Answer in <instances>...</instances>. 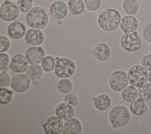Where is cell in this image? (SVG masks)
<instances>
[{
    "label": "cell",
    "mask_w": 151,
    "mask_h": 134,
    "mask_svg": "<svg viewBox=\"0 0 151 134\" xmlns=\"http://www.w3.org/2000/svg\"><path fill=\"white\" fill-rule=\"evenodd\" d=\"M120 12L113 8H103L98 15L97 21L99 27L103 31L111 32L116 30L122 19Z\"/></svg>",
    "instance_id": "cell-1"
},
{
    "label": "cell",
    "mask_w": 151,
    "mask_h": 134,
    "mask_svg": "<svg viewBox=\"0 0 151 134\" xmlns=\"http://www.w3.org/2000/svg\"><path fill=\"white\" fill-rule=\"evenodd\" d=\"M49 19V10L41 6H33L25 15L27 25L32 28H44L48 24Z\"/></svg>",
    "instance_id": "cell-2"
},
{
    "label": "cell",
    "mask_w": 151,
    "mask_h": 134,
    "mask_svg": "<svg viewBox=\"0 0 151 134\" xmlns=\"http://www.w3.org/2000/svg\"><path fill=\"white\" fill-rule=\"evenodd\" d=\"M108 119L112 128L116 129L123 128L130 121V111L124 105H116L110 110Z\"/></svg>",
    "instance_id": "cell-3"
},
{
    "label": "cell",
    "mask_w": 151,
    "mask_h": 134,
    "mask_svg": "<svg viewBox=\"0 0 151 134\" xmlns=\"http://www.w3.org/2000/svg\"><path fill=\"white\" fill-rule=\"evenodd\" d=\"M55 59L54 71L58 77L69 78L74 74L76 70V64L74 60L65 57H57Z\"/></svg>",
    "instance_id": "cell-4"
},
{
    "label": "cell",
    "mask_w": 151,
    "mask_h": 134,
    "mask_svg": "<svg viewBox=\"0 0 151 134\" xmlns=\"http://www.w3.org/2000/svg\"><path fill=\"white\" fill-rule=\"evenodd\" d=\"M127 74L129 84L137 88L148 81L149 71L141 64L133 65L128 69Z\"/></svg>",
    "instance_id": "cell-5"
},
{
    "label": "cell",
    "mask_w": 151,
    "mask_h": 134,
    "mask_svg": "<svg viewBox=\"0 0 151 134\" xmlns=\"http://www.w3.org/2000/svg\"><path fill=\"white\" fill-rule=\"evenodd\" d=\"M121 47L126 52L134 53L139 50L142 45V39L137 31L124 34L120 38Z\"/></svg>",
    "instance_id": "cell-6"
},
{
    "label": "cell",
    "mask_w": 151,
    "mask_h": 134,
    "mask_svg": "<svg viewBox=\"0 0 151 134\" xmlns=\"http://www.w3.org/2000/svg\"><path fill=\"white\" fill-rule=\"evenodd\" d=\"M109 86L111 90L121 92L129 84L127 74L123 70H116L108 77Z\"/></svg>",
    "instance_id": "cell-7"
},
{
    "label": "cell",
    "mask_w": 151,
    "mask_h": 134,
    "mask_svg": "<svg viewBox=\"0 0 151 134\" xmlns=\"http://www.w3.org/2000/svg\"><path fill=\"white\" fill-rule=\"evenodd\" d=\"M20 11L14 1H4L0 6V18L5 22H12L18 18Z\"/></svg>",
    "instance_id": "cell-8"
},
{
    "label": "cell",
    "mask_w": 151,
    "mask_h": 134,
    "mask_svg": "<svg viewBox=\"0 0 151 134\" xmlns=\"http://www.w3.org/2000/svg\"><path fill=\"white\" fill-rule=\"evenodd\" d=\"M64 120L57 115H51L41 122V125L46 134L63 133Z\"/></svg>",
    "instance_id": "cell-9"
},
{
    "label": "cell",
    "mask_w": 151,
    "mask_h": 134,
    "mask_svg": "<svg viewBox=\"0 0 151 134\" xmlns=\"http://www.w3.org/2000/svg\"><path fill=\"white\" fill-rule=\"evenodd\" d=\"M31 79L25 73H14L12 75L11 87L17 93H23L28 90L31 87Z\"/></svg>",
    "instance_id": "cell-10"
},
{
    "label": "cell",
    "mask_w": 151,
    "mask_h": 134,
    "mask_svg": "<svg viewBox=\"0 0 151 134\" xmlns=\"http://www.w3.org/2000/svg\"><path fill=\"white\" fill-rule=\"evenodd\" d=\"M50 19L52 20H61L67 17L68 14L67 4L62 0H56L52 2L49 7Z\"/></svg>",
    "instance_id": "cell-11"
},
{
    "label": "cell",
    "mask_w": 151,
    "mask_h": 134,
    "mask_svg": "<svg viewBox=\"0 0 151 134\" xmlns=\"http://www.w3.org/2000/svg\"><path fill=\"white\" fill-rule=\"evenodd\" d=\"M25 55L29 64H40L46 56L44 48L41 45L28 47L25 52Z\"/></svg>",
    "instance_id": "cell-12"
},
{
    "label": "cell",
    "mask_w": 151,
    "mask_h": 134,
    "mask_svg": "<svg viewBox=\"0 0 151 134\" xmlns=\"http://www.w3.org/2000/svg\"><path fill=\"white\" fill-rule=\"evenodd\" d=\"M29 65V64L27 60L25 54L17 53L11 58L9 68L14 73H25Z\"/></svg>",
    "instance_id": "cell-13"
},
{
    "label": "cell",
    "mask_w": 151,
    "mask_h": 134,
    "mask_svg": "<svg viewBox=\"0 0 151 134\" xmlns=\"http://www.w3.org/2000/svg\"><path fill=\"white\" fill-rule=\"evenodd\" d=\"M24 40L28 47L41 45L45 41V34L40 29L30 28L27 31Z\"/></svg>",
    "instance_id": "cell-14"
},
{
    "label": "cell",
    "mask_w": 151,
    "mask_h": 134,
    "mask_svg": "<svg viewBox=\"0 0 151 134\" xmlns=\"http://www.w3.org/2000/svg\"><path fill=\"white\" fill-rule=\"evenodd\" d=\"M27 31L25 24L19 19H16L11 22L7 27L8 35L14 40L22 38L25 36Z\"/></svg>",
    "instance_id": "cell-15"
},
{
    "label": "cell",
    "mask_w": 151,
    "mask_h": 134,
    "mask_svg": "<svg viewBox=\"0 0 151 134\" xmlns=\"http://www.w3.org/2000/svg\"><path fill=\"white\" fill-rule=\"evenodd\" d=\"M55 115L65 121L74 116L75 109L73 106L65 102L59 103L55 107L54 110Z\"/></svg>",
    "instance_id": "cell-16"
},
{
    "label": "cell",
    "mask_w": 151,
    "mask_h": 134,
    "mask_svg": "<svg viewBox=\"0 0 151 134\" xmlns=\"http://www.w3.org/2000/svg\"><path fill=\"white\" fill-rule=\"evenodd\" d=\"M83 125L77 117H73L64 122L63 134H81Z\"/></svg>",
    "instance_id": "cell-17"
},
{
    "label": "cell",
    "mask_w": 151,
    "mask_h": 134,
    "mask_svg": "<svg viewBox=\"0 0 151 134\" xmlns=\"http://www.w3.org/2000/svg\"><path fill=\"white\" fill-rule=\"evenodd\" d=\"M139 25V21L133 15H126L122 18L120 28L124 34L131 33L136 31Z\"/></svg>",
    "instance_id": "cell-18"
},
{
    "label": "cell",
    "mask_w": 151,
    "mask_h": 134,
    "mask_svg": "<svg viewBox=\"0 0 151 134\" xmlns=\"http://www.w3.org/2000/svg\"><path fill=\"white\" fill-rule=\"evenodd\" d=\"M91 54L98 61H106L110 57L111 49L107 44L100 43L91 51Z\"/></svg>",
    "instance_id": "cell-19"
},
{
    "label": "cell",
    "mask_w": 151,
    "mask_h": 134,
    "mask_svg": "<svg viewBox=\"0 0 151 134\" xmlns=\"http://www.w3.org/2000/svg\"><path fill=\"white\" fill-rule=\"evenodd\" d=\"M92 100L96 109L100 111L107 110L111 104V97L105 93H101L93 96Z\"/></svg>",
    "instance_id": "cell-20"
},
{
    "label": "cell",
    "mask_w": 151,
    "mask_h": 134,
    "mask_svg": "<svg viewBox=\"0 0 151 134\" xmlns=\"http://www.w3.org/2000/svg\"><path fill=\"white\" fill-rule=\"evenodd\" d=\"M129 109L133 115L140 116L146 113L148 109V106L143 100L138 97L130 103Z\"/></svg>",
    "instance_id": "cell-21"
},
{
    "label": "cell",
    "mask_w": 151,
    "mask_h": 134,
    "mask_svg": "<svg viewBox=\"0 0 151 134\" xmlns=\"http://www.w3.org/2000/svg\"><path fill=\"white\" fill-rule=\"evenodd\" d=\"M44 70L40 64H29L25 73L34 84L39 82L44 74Z\"/></svg>",
    "instance_id": "cell-22"
},
{
    "label": "cell",
    "mask_w": 151,
    "mask_h": 134,
    "mask_svg": "<svg viewBox=\"0 0 151 134\" xmlns=\"http://www.w3.org/2000/svg\"><path fill=\"white\" fill-rule=\"evenodd\" d=\"M68 14L73 16L83 14L86 9L83 0H68L67 3Z\"/></svg>",
    "instance_id": "cell-23"
},
{
    "label": "cell",
    "mask_w": 151,
    "mask_h": 134,
    "mask_svg": "<svg viewBox=\"0 0 151 134\" xmlns=\"http://www.w3.org/2000/svg\"><path fill=\"white\" fill-rule=\"evenodd\" d=\"M140 3V0H123L122 9L127 15H134L139 12Z\"/></svg>",
    "instance_id": "cell-24"
},
{
    "label": "cell",
    "mask_w": 151,
    "mask_h": 134,
    "mask_svg": "<svg viewBox=\"0 0 151 134\" xmlns=\"http://www.w3.org/2000/svg\"><path fill=\"white\" fill-rule=\"evenodd\" d=\"M122 99L128 103H130L139 97L138 89L133 85H128L121 91Z\"/></svg>",
    "instance_id": "cell-25"
},
{
    "label": "cell",
    "mask_w": 151,
    "mask_h": 134,
    "mask_svg": "<svg viewBox=\"0 0 151 134\" xmlns=\"http://www.w3.org/2000/svg\"><path fill=\"white\" fill-rule=\"evenodd\" d=\"M138 93L139 97L149 106L151 104V83H146L138 87Z\"/></svg>",
    "instance_id": "cell-26"
},
{
    "label": "cell",
    "mask_w": 151,
    "mask_h": 134,
    "mask_svg": "<svg viewBox=\"0 0 151 134\" xmlns=\"http://www.w3.org/2000/svg\"><path fill=\"white\" fill-rule=\"evenodd\" d=\"M56 87L60 92L65 94L72 91L73 83L68 78H60L57 83Z\"/></svg>",
    "instance_id": "cell-27"
},
{
    "label": "cell",
    "mask_w": 151,
    "mask_h": 134,
    "mask_svg": "<svg viewBox=\"0 0 151 134\" xmlns=\"http://www.w3.org/2000/svg\"><path fill=\"white\" fill-rule=\"evenodd\" d=\"M14 90L6 87H0V103L3 105L9 104L12 100Z\"/></svg>",
    "instance_id": "cell-28"
},
{
    "label": "cell",
    "mask_w": 151,
    "mask_h": 134,
    "mask_svg": "<svg viewBox=\"0 0 151 134\" xmlns=\"http://www.w3.org/2000/svg\"><path fill=\"white\" fill-rule=\"evenodd\" d=\"M56 64V59L51 55H46L43 59L41 66L45 72L49 73L54 70Z\"/></svg>",
    "instance_id": "cell-29"
},
{
    "label": "cell",
    "mask_w": 151,
    "mask_h": 134,
    "mask_svg": "<svg viewBox=\"0 0 151 134\" xmlns=\"http://www.w3.org/2000/svg\"><path fill=\"white\" fill-rule=\"evenodd\" d=\"M34 0H18L17 5L22 13H27L34 6Z\"/></svg>",
    "instance_id": "cell-30"
},
{
    "label": "cell",
    "mask_w": 151,
    "mask_h": 134,
    "mask_svg": "<svg viewBox=\"0 0 151 134\" xmlns=\"http://www.w3.org/2000/svg\"><path fill=\"white\" fill-rule=\"evenodd\" d=\"M64 102L71 104V106H76L79 102V97L77 90H73L65 94L64 97Z\"/></svg>",
    "instance_id": "cell-31"
},
{
    "label": "cell",
    "mask_w": 151,
    "mask_h": 134,
    "mask_svg": "<svg viewBox=\"0 0 151 134\" xmlns=\"http://www.w3.org/2000/svg\"><path fill=\"white\" fill-rule=\"evenodd\" d=\"M86 9L90 12L98 11L101 6V0H83Z\"/></svg>",
    "instance_id": "cell-32"
},
{
    "label": "cell",
    "mask_w": 151,
    "mask_h": 134,
    "mask_svg": "<svg viewBox=\"0 0 151 134\" xmlns=\"http://www.w3.org/2000/svg\"><path fill=\"white\" fill-rule=\"evenodd\" d=\"M12 76L7 70H2L0 72V87H8L11 86Z\"/></svg>",
    "instance_id": "cell-33"
},
{
    "label": "cell",
    "mask_w": 151,
    "mask_h": 134,
    "mask_svg": "<svg viewBox=\"0 0 151 134\" xmlns=\"http://www.w3.org/2000/svg\"><path fill=\"white\" fill-rule=\"evenodd\" d=\"M11 61V58L6 53H0V70H8Z\"/></svg>",
    "instance_id": "cell-34"
},
{
    "label": "cell",
    "mask_w": 151,
    "mask_h": 134,
    "mask_svg": "<svg viewBox=\"0 0 151 134\" xmlns=\"http://www.w3.org/2000/svg\"><path fill=\"white\" fill-rule=\"evenodd\" d=\"M11 41L5 35H0V53L7 52L11 47Z\"/></svg>",
    "instance_id": "cell-35"
},
{
    "label": "cell",
    "mask_w": 151,
    "mask_h": 134,
    "mask_svg": "<svg viewBox=\"0 0 151 134\" xmlns=\"http://www.w3.org/2000/svg\"><path fill=\"white\" fill-rule=\"evenodd\" d=\"M140 64L143 66L148 71H151V54L148 53L142 57L140 60Z\"/></svg>",
    "instance_id": "cell-36"
},
{
    "label": "cell",
    "mask_w": 151,
    "mask_h": 134,
    "mask_svg": "<svg viewBox=\"0 0 151 134\" xmlns=\"http://www.w3.org/2000/svg\"><path fill=\"white\" fill-rule=\"evenodd\" d=\"M142 36L147 43H151V22L147 24L142 30Z\"/></svg>",
    "instance_id": "cell-37"
},
{
    "label": "cell",
    "mask_w": 151,
    "mask_h": 134,
    "mask_svg": "<svg viewBox=\"0 0 151 134\" xmlns=\"http://www.w3.org/2000/svg\"><path fill=\"white\" fill-rule=\"evenodd\" d=\"M148 81L151 83V71L149 73V76H148Z\"/></svg>",
    "instance_id": "cell-38"
},
{
    "label": "cell",
    "mask_w": 151,
    "mask_h": 134,
    "mask_svg": "<svg viewBox=\"0 0 151 134\" xmlns=\"http://www.w3.org/2000/svg\"><path fill=\"white\" fill-rule=\"evenodd\" d=\"M147 53L151 54V43H150V44L149 45V47H148V49H147Z\"/></svg>",
    "instance_id": "cell-39"
},
{
    "label": "cell",
    "mask_w": 151,
    "mask_h": 134,
    "mask_svg": "<svg viewBox=\"0 0 151 134\" xmlns=\"http://www.w3.org/2000/svg\"><path fill=\"white\" fill-rule=\"evenodd\" d=\"M10 1H18V0H10Z\"/></svg>",
    "instance_id": "cell-40"
}]
</instances>
